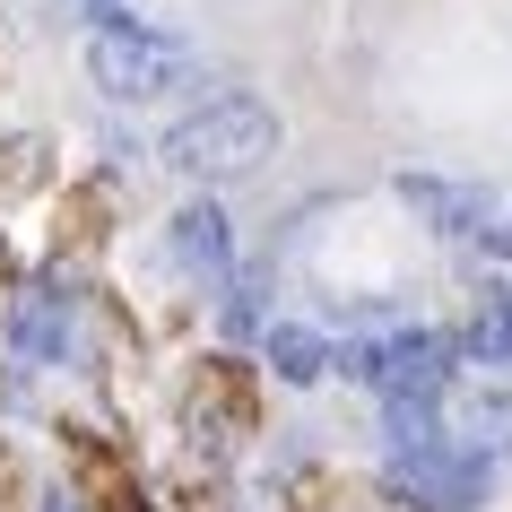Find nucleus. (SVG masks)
I'll return each instance as SVG.
<instances>
[{
  "label": "nucleus",
  "instance_id": "nucleus-5",
  "mask_svg": "<svg viewBox=\"0 0 512 512\" xmlns=\"http://www.w3.org/2000/svg\"><path fill=\"white\" fill-rule=\"evenodd\" d=\"M70 330H79V304L61 278H35L27 296L9 304V348L27 356V365H61L70 356Z\"/></svg>",
  "mask_w": 512,
  "mask_h": 512
},
{
  "label": "nucleus",
  "instance_id": "nucleus-1",
  "mask_svg": "<svg viewBox=\"0 0 512 512\" xmlns=\"http://www.w3.org/2000/svg\"><path fill=\"white\" fill-rule=\"evenodd\" d=\"M157 157L174 174H252V165L278 157V113L261 96H217V105L183 113L174 131L157 139Z\"/></svg>",
  "mask_w": 512,
  "mask_h": 512
},
{
  "label": "nucleus",
  "instance_id": "nucleus-11",
  "mask_svg": "<svg viewBox=\"0 0 512 512\" xmlns=\"http://www.w3.org/2000/svg\"><path fill=\"white\" fill-rule=\"evenodd\" d=\"M252 313H261V278H243L235 296H226V330L243 339V330H252Z\"/></svg>",
  "mask_w": 512,
  "mask_h": 512
},
{
  "label": "nucleus",
  "instance_id": "nucleus-6",
  "mask_svg": "<svg viewBox=\"0 0 512 512\" xmlns=\"http://www.w3.org/2000/svg\"><path fill=\"white\" fill-rule=\"evenodd\" d=\"M400 200L426 217L434 235H486V226H495V191H486V183H434V174H400Z\"/></svg>",
  "mask_w": 512,
  "mask_h": 512
},
{
  "label": "nucleus",
  "instance_id": "nucleus-9",
  "mask_svg": "<svg viewBox=\"0 0 512 512\" xmlns=\"http://www.w3.org/2000/svg\"><path fill=\"white\" fill-rule=\"evenodd\" d=\"M460 348L478 365H512V296H486L469 322H460Z\"/></svg>",
  "mask_w": 512,
  "mask_h": 512
},
{
  "label": "nucleus",
  "instance_id": "nucleus-2",
  "mask_svg": "<svg viewBox=\"0 0 512 512\" xmlns=\"http://www.w3.org/2000/svg\"><path fill=\"white\" fill-rule=\"evenodd\" d=\"M348 374L382 400H443L452 382V339L443 330H382L365 348H348Z\"/></svg>",
  "mask_w": 512,
  "mask_h": 512
},
{
  "label": "nucleus",
  "instance_id": "nucleus-7",
  "mask_svg": "<svg viewBox=\"0 0 512 512\" xmlns=\"http://www.w3.org/2000/svg\"><path fill=\"white\" fill-rule=\"evenodd\" d=\"M174 261H183V270H226V261H235V226H226L217 200H191V209L174 217Z\"/></svg>",
  "mask_w": 512,
  "mask_h": 512
},
{
  "label": "nucleus",
  "instance_id": "nucleus-10",
  "mask_svg": "<svg viewBox=\"0 0 512 512\" xmlns=\"http://www.w3.org/2000/svg\"><path fill=\"white\" fill-rule=\"evenodd\" d=\"M478 426H486L495 452H512V400H504V391H486V400H478Z\"/></svg>",
  "mask_w": 512,
  "mask_h": 512
},
{
  "label": "nucleus",
  "instance_id": "nucleus-3",
  "mask_svg": "<svg viewBox=\"0 0 512 512\" xmlns=\"http://www.w3.org/2000/svg\"><path fill=\"white\" fill-rule=\"evenodd\" d=\"M87 79L139 105V96H165V87L183 79V44L174 35H148V27H96L87 35Z\"/></svg>",
  "mask_w": 512,
  "mask_h": 512
},
{
  "label": "nucleus",
  "instance_id": "nucleus-13",
  "mask_svg": "<svg viewBox=\"0 0 512 512\" xmlns=\"http://www.w3.org/2000/svg\"><path fill=\"white\" fill-rule=\"evenodd\" d=\"M44 512H79V504H70V495H44Z\"/></svg>",
  "mask_w": 512,
  "mask_h": 512
},
{
  "label": "nucleus",
  "instance_id": "nucleus-12",
  "mask_svg": "<svg viewBox=\"0 0 512 512\" xmlns=\"http://www.w3.org/2000/svg\"><path fill=\"white\" fill-rule=\"evenodd\" d=\"M478 252L495 261V270H512V217H495V226H486V235H478Z\"/></svg>",
  "mask_w": 512,
  "mask_h": 512
},
{
  "label": "nucleus",
  "instance_id": "nucleus-4",
  "mask_svg": "<svg viewBox=\"0 0 512 512\" xmlns=\"http://www.w3.org/2000/svg\"><path fill=\"white\" fill-rule=\"evenodd\" d=\"M391 486H400L417 512H478L486 486H495V460L443 434V443H426V452H400V460H391Z\"/></svg>",
  "mask_w": 512,
  "mask_h": 512
},
{
  "label": "nucleus",
  "instance_id": "nucleus-8",
  "mask_svg": "<svg viewBox=\"0 0 512 512\" xmlns=\"http://www.w3.org/2000/svg\"><path fill=\"white\" fill-rule=\"evenodd\" d=\"M270 365H278L287 382H322L330 365H339V356H330V339H322V330H304V322H278V330H270Z\"/></svg>",
  "mask_w": 512,
  "mask_h": 512
}]
</instances>
